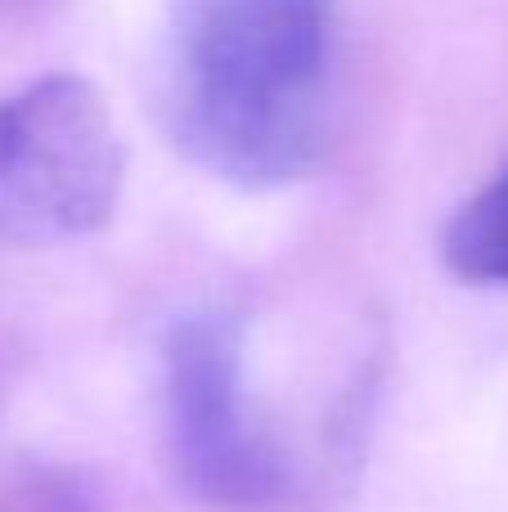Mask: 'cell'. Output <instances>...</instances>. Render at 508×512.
Listing matches in <instances>:
<instances>
[{
  "label": "cell",
  "instance_id": "obj_2",
  "mask_svg": "<svg viewBox=\"0 0 508 512\" xmlns=\"http://www.w3.org/2000/svg\"><path fill=\"white\" fill-rule=\"evenodd\" d=\"M126 144L86 77L50 72L0 99V248H59L117 212Z\"/></svg>",
  "mask_w": 508,
  "mask_h": 512
},
{
  "label": "cell",
  "instance_id": "obj_5",
  "mask_svg": "<svg viewBox=\"0 0 508 512\" xmlns=\"http://www.w3.org/2000/svg\"><path fill=\"white\" fill-rule=\"evenodd\" d=\"M36 512H90V499L72 486L68 477H59V486H45L41 490V504Z\"/></svg>",
  "mask_w": 508,
  "mask_h": 512
},
{
  "label": "cell",
  "instance_id": "obj_4",
  "mask_svg": "<svg viewBox=\"0 0 508 512\" xmlns=\"http://www.w3.org/2000/svg\"><path fill=\"white\" fill-rule=\"evenodd\" d=\"M441 261L464 283H500L508 288V167L486 180L446 221Z\"/></svg>",
  "mask_w": 508,
  "mask_h": 512
},
{
  "label": "cell",
  "instance_id": "obj_1",
  "mask_svg": "<svg viewBox=\"0 0 508 512\" xmlns=\"http://www.w3.org/2000/svg\"><path fill=\"white\" fill-rule=\"evenodd\" d=\"M338 0H176L153 113L176 153L234 189H284L329 153Z\"/></svg>",
  "mask_w": 508,
  "mask_h": 512
},
{
  "label": "cell",
  "instance_id": "obj_3",
  "mask_svg": "<svg viewBox=\"0 0 508 512\" xmlns=\"http://www.w3.org/2000/svg\"><path fill=\"white\" fill-rule=\"evenodd\" d=\"M243 351L234 310H194L167 328L162 441L189 499L216 512H275L293 490V468L248 409Z\"/></svg>",
  "mask_w": 508,
  "mask_h": 512
}]
</instances>
